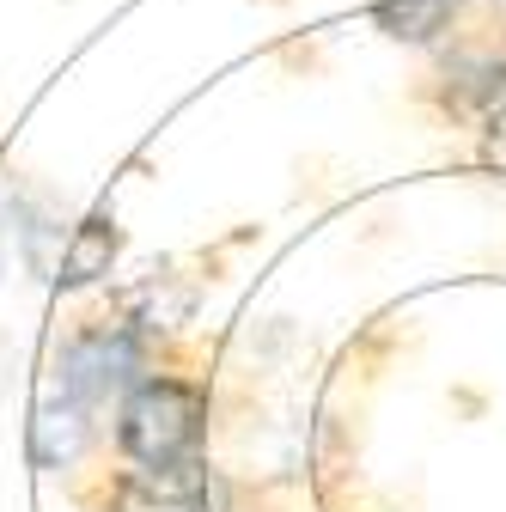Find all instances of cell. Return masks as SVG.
Instances as JSON below:
<instances>
[{
  "label": "cell",
  "mask_w": 506,
  "mask_h": 512,
  "mask_svg": "<svg viewBox=\"0 0 506 512\" xmlns=\"http://www.w3.org/2000/svg\"><path fill=\"white\" fill-rule=\"evenodd\" d=\"M202 433H208V397L189 378L147 372L141 384L122 391L116 445H122V458H129V464H183V458H202Z\"/></svg>",
  "instance_id": "6da1fadb"
},
{
  "label": "cell",
  "mask_w": 506,
  "mask_h": 512,
  "mask_svg": "<svg viewBox=\"0 0 506 512\" xmlns=\"http://www.w3.org/2000/svg\"><path fill=\"white\" fill-rule=\"evenodd\" d=\"M55 372H61V391H68L74 403L98 409L104 397L141 384V336L129 324H92V330L68 336Z\"/></svg>",
  "instance_id": "7a4b0ae2"
},
{
  "label": "cell",
  "mask_w": 506,
  "mask_h": 512,
  "mask_svg": "<svg viewBox=\"0 0 506 512\" xmlns=\"http://www.w3.org/2000/svg\"><path fill=\"white\" fill-rule=\"evenodd\" d=\"M110 512H220V482L202 458L129 464L110 482Z\"/></svg>",
  "instance_id": "3957f363"
},
{
  "label": "cell",
  "mask_w": 506,
  "mask_h": 512,
  "mask_svg": "<svg viewBox=\"0 0 506 512\" xmlns=\"http://www.w3.org/2000/svg\"><path fill=\"white\" fill-rule=\"evenodd\" d=\"M86 403H74L68 391L61 397H43L37 403V421H31V458L43 464V470H61L74 452H80V439H86Z\"/></svg>",
  "instance_id": "277c9868"
},
{
  "label": "cell",
  "mask_w": 506,
  "mask_h": 512,
  "mask_svg": "<svg viewBox=\"0 0 506 512\" xmlns=\"http://www.w3.org/2000/svg\"><path fill=\"white\" fill-rule=\"evenodd\" d=\"M116 244H122V232H116L110 220H86V226H74V238L61 244L55 281H61V287H86V281L110 275V263H116Z\"/></svg>",
  "instance_id": "5b68a950"
},
{
  "label": "cell",
  "mask_w": 506,
  "mask_h": 512,
  "mask_svg": "<svg viewBox=\"0 0 506 512\" xmlns=\"http://www.w3.org/2000/svg\"><path fill=\"white\" fill-rule=\"evenodd\" d=\"M458 0H372V19L403 43H433L439 31H452Z\"/></svg>",
  "instance_id": "8992f818"
},
{
  "label": "cell",
  "mask_w": 506,
  "mask_h": 512,
  "mask_svg": "<svg viewBox=\"0 0 506 512\" xmlns=\"http://www.w3.org/2000/svg\"><path fill=\"white\" fill-rule=\"evenodd\" d=\"M482 165L506 171V110H500V116H488V128H482Z\"/></svg>",
  "instance_id": "52a82bcc"
}]
</instances>
